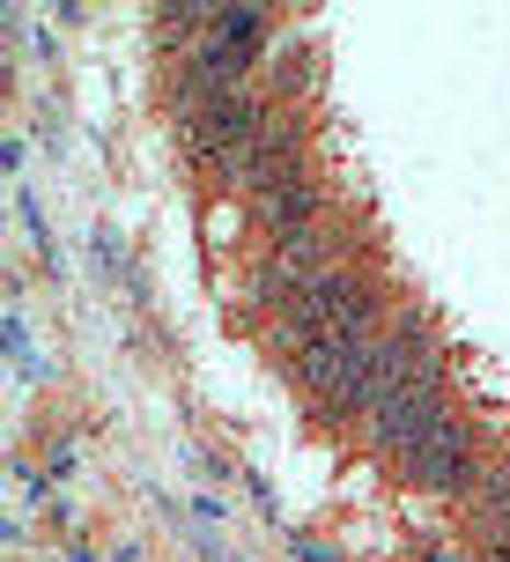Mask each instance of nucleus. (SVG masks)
<instances>
[{
	"instance_id": "f257e3e1",
	"label": "nucleus",
	"mask_w": 510,
	"mask_h": 562,
	"mask_svg": "<svg viewBox=\"0 0 510 562\" xmlns=\"http://www.w3.org/2000/svg\"><path fill=\"white\" fill-rule=\"evenodd\" d=\"M466 459H474V437H466L452 415H437L415 445L399 451V467H407L415 481H458V474H466Z\"/></svg>"
}]
</instances>
